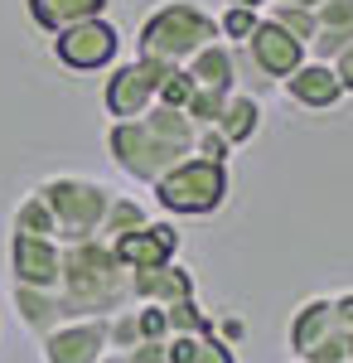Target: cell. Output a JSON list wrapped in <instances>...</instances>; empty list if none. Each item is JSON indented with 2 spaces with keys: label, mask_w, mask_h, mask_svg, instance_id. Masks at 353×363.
Instances as JSON below:
<instances>
[{
  "label": "cell",
  "mask_w": 353,
  "mask_h": 363,
  "mask_svg": "<svg viewBox=\"0 0 353 363\" xmlns=\"http://www.w3.org/2000/svg\"><path fill=\"white\" fill-rule=\"evenodd\" d=\"M267 20H276L286 34H296L300 44L315 39V10H300V5H281V0H271V5H267Z\"/></svg>",
  "instance_id": "d4e9b609"
},
{
  "label": "cell",
  "mask_w": 353,
  "mask_h": 363,
  "mask_svg": "<svg viewBox=\"0 0 353 363\" xmlns=\"http://www.w3.org/2000/svg\"><path fill=\"white\" fill-rule=\"evenodd\" d=\"M107 344L116 349V354H126V349H136V344H145V339H140L136 306H126V310H116V315H107Z\"/></svg>",
  "instance_id": "484cf974"
},
{
  "label": "cell",
  "mask_w": 353,
  "mask_h": 363,
  "mask_svg": "<svg viewBox=\"0 0 353 363\" xmlns=\"http://www.w3.org/2000/svg\"><path fill=\"white\" fill-rule=\"evenodd\" d=\"M349 44H353V0H325V5H315V39L305 44L310 58L334 63Z\"/></svg>",
  "instance_id": "9a60e30c"
},
{
  "label": "cell",
  "mask_w": 353,
  "mask_h": 363,
  "mask_svg": "<svg viewBox=\"0 0 353 363\" xmlns=\"http://www.w3.org/2000/svg\"><path fill=\"white\" fill-rule=\"evenodd\" d=\"M281 87H286V97L296 107H305V112H329V107H339L349 97L344 83H339V73H334V63H320V58H305Z\"/></svg>",
  "instance_id": "4fadbf2b"
},
{
  "label": "cell",
  "mask_w": 353,
  "mask_h": 363,
  "mask_svg": "<svg viewBox=\"0 0 353 363\" xmlns=\"http://www.w3.org/2000/svg\"><path fill=\"white\" fill-rule=\"evenodd\" d=\"M194 136H198V126L189 116L155 102L136 121H111L107 150H111V160L121 165V174H131L136 184H155L164 169H174L179 160L194 155Z\"/></svg>",
  "instance_id": "6da1fadb"
},
{
  "label": "cell",
  "mask_w": 353,
  "mask_h": 363,
  "mask_svg": "<svg viewBox=\"0 0 353 363\" xmlns=\"http://www.w3.org/2000/svg\"><path fill=\"white\" fill-rule=\"evenodd\" d=\"M169 68H179V63H160V58H140V54H136V63L111 68L107 87H102L107 116L111 121H136V116H145L160 102V83L169 78Z\"/></svg>",
  "instance_id": "8992f818"
},
{
  "label": "cell",
  "mask_w": 353,
  "mask_h": 363,
  "mask_svg": "<svg viewBox=\"0 0 353 363\" xmlns=\"http://www.w3.org/2000/svg\"><path fill=\"white\" fill-rule=\"evenodd\" d=\"M111 252H116V262L126 267V272H150V267H164V262H174V252H179V233L174 223H150L136 228V233H121V238H111Z\"/></svg>",
  "instance_id": "7c38bea8"
},
{
  "label": "cell",
  "mask_w": 353,
  "mask_h": 363,
  "mask_svg": "<svg viewBox=\"0 0 353 363\" xmlns=\"http://www.w3.org/2000/svg\"><path fill=\"white\" fill-rule=\"evenodd\" d=\"M150 223V213H145V203H136V199H121V194H111V208H107V218H102V233L97 238H121V233H136V228Z\"/></svg>",
  "instance_id": "44dd1931"
},
{
  "label": "cell",
  "mask_w": 353,
  "mask_h": 363,
  "mask_svg": "<svg viewBox=\"0 0 353 363\" xmlns=\"http://www.w3.org/2000/svg\"><path fill=\"white\" fill-rule=\"evenodd\" d=\"M150 189H155V199H160L164 213L208 218V213H218V208L228 203V194H232V174H228V165H213V160L189 155V160H179L174 169H164Z\"/></svg>",
  "instance_id": "277c9868"
},
{
  "label": "cell",
  "mask_w": 353,
  "mask_h": 363,
  "mask_svg": "<svg viewBox=\"0 0 353 363\" xmlns=\"http://www.w3.org/2000/svg\"><path fill=\"white\" fill-rule=\"evenodd\" d=\"M257 126H262L257 97H252V92H232L228 107H223V116H218V131L232 140V150H237V145H247V140L257 136Z\"/></svg>",
  "instance_id": "d6986e66"
},
{
  "label": "cell",
  "mask_w": 353,
  "mask_h": 363,
  "mask_svg": "<svg viewBox=\"0 0 353 363\" xmlns=\"http://www.w3.org/2000/svg\"><path fill=\"white\" fill-rule=\"evenodd\" d=\"M44 349V363H102L111 354L107 344V320H68V325H58L54 335L39 339Z\"/></svg>",
  "instance_id": "30bf717a"
},
{
  "label": "cell",
  "mask_w": 353,
  "mask_h": 363,
  "mask_svg": "<svg viewBox=\"0 0 353 363\" xmlns=\"http://www.w3.org/2000/svg\"><path fill=\"white\" fill-rule=\"evenodd\" d=\"M10 238H54V242H58L54 208H49L39 194H25V199H20V208H15V218H10Z\"/></svg>",
  "instance_id": "ffe728a7"
},
{
  "label": "cell",
  "mask_w": 353,
  "mask_h": 363,
  "mask_svg": "<svg viewBox=\"0 0 353 363\" xmlns=\"http://www.w3.org/2000/svg\"><path fill=\"white\" fill-rule=\"evenodd\" d=\"M291 349L300 363H344L349 359V330L339 325L334 301H305L291 320Z\"/></svg>",
  "instance_id": "52a82bcc"
},
{
  "label": "cell",
  "mask_w": 353,
  "mask_h": 363,
  "mask_svg": "<svg viewBox=\"0 0 353 363\" xmlns=\"http://www.w3.org/2000/svg\"><path fill=\"white\" fill-rule=\"evenodd\" d=\"M228 5H247V10H262V15H267V5H271V0H228Z\"/></svg>",
  "instance_id": "e575fe53"
},
{
  "label": "cell",
  "mask_w": 353,
  "mask_h": 363,
  "mask_svg": "<svg viewBox=\"0 0 353 363\" xmlns=\"http://www.w3.org/2000/svg\"><path fill=\"white\" fill-rule=\"evenodd\" d=\"M121 359L126 363H169V354H164V344H136V349H126Z\"/></svg>",
  "instance_id": "1f68e13d"
},
{
  "label": "cell",
  "mask_w": 353,
  "mask_h": 363,
  "mask_svg": "<svg viewBox=\"0 0 353 363\" xmlns=\"http://www.w3.org/2000/svg\"><path fill=\"white\" fill-rule=\"evenodd\" d=\"M223 39L218 34V15H208L203 5L194 0H164L160 10L145 15L136 39V54L140 58H160V63H189L203 44Z\"/></svg>",
  "instance_id": "3957f363"
},
{
  "label": "cell",
  "mask_w": 353,
  "mask_h": 363,
  "mask_svg": "<svg viewBox=\"0 0 353 363\" xmlns=\"http://www.w3.org/2000/svg\"><path fill=\"white\" fill-rule=\"evenodd\" d=\"M305 58H310V49L300 44L296 34H286L276 20H267V15H262L257 34H252L242 49H237V73L247 68V73H257L262 83H286V78L296 73Z\"/></svg>",
  "instance_id": "ba28073f"
},
{
  "label": "cell",
  "mask_w": 353,
  "mask_h": 363,
  "mask_svg": "<svg viewBox=\"0 0 353 363\" xmlns=\"http://www.w3.org/2000/svg\"><path fill=\"white\" fill-rule=\"evenodd\" d=\"M344 363H353V359H344Z\"/></svg>",
  "instance_id": "74e56055"
},
{
  "label": "cell",
  "mask_w": 353,
  "mask_h": 363,
  "mask_svg": "<svg viewBox=\"0 0 353 363\" xmlns=\"http://www.w3.org/2000/svg\"><path fill=\"white\" fill-rule=\"evenodd\" d=\"M194 155H198V160H213V165H228V160H232V140L223 136L218 126H198V136H194Z\"/></svg>",
  "instance_id": "83f0119b"
},
{
  "label": "cell",
  "mask_w": 353,
  "mask_h": 363,
  "mask_svg": "<svg viewBox=\"0 0 353 363\" xmlns=\"http://www.w3.org/2000/svg\"><path fill=\"white\" fill-rule=\"evenodd\" d=\"M189 296H198V281L179 262H164V267H150V272H131V301L136 306H174V301H189Z\"/></svg>",
  "instance_id": "5bb4252c"
},
{
  "label": "cell",
  "mask_w": 353,
  "mask_h": 363,
  "mask_svg": "<svg viewBox=\"0 0 353 363\" xmlns=\"http://www.w3.org/2000/svg\"><path fill=\"white\" fill-rule=\"evenodd\" d=\"M184 68H189V78L198 87H223V92H237V49H232L228 39L203 44V49H198Z\"/></svg>",
  "instance_id": "e0dca14e"
},
{
  "label": "cell",
  "mask_w": 353,
  "mask_h": 363,
  "mask_svg": "<svg viewBox=\"0 0 353 363\" xmlns=\"http://www.w3.org/2000/svg\"><path fill=\"white\" fill-rule=\"evenodd\" d=\"M34 194L54 208L58 242H63V247L97 238V233H102V218H107V208H111V189L97 184V179H82V174H54V179H44Z\"/></svg>",
  "instance_id": "5b68a950"
},
{
  "label": "cell",
  "mask_w": 353,
  "mask_h": 363,
  "mask_svg": "<svg viewBox=\"0 0 353 363\" xmlns=\"http://www.w3.org/2000/svg\"><path fill=\"white\" fill-rule=\"evenodd\" d=\"M257 25H262V10H247V5H228V10L218 15V34H223L232 49H242L247 39L257 34Z\"/></svg>",
  "instance_id": "603a6c76"
},
{
  "label": "cell",
  "mask_w": 353,
  "mask_h": 363,
  "mask_svg": "<svg viewBox=\"0 0 353 363\" xmlns=\"http://www.w3.org/2000/svg\"><path fill=\"white\" fill-rule=\"evenodd\" d=\"M334 315H339V325H344V330H353V291L334 296Z\"/></svg>",
  "instance_id": "836d02e7"
},
{
  "label": "cell",
  "mask_w": 353,
  "mask_h": 363,
  "mask_svg": "<svg viewBox=\"0 0 353 363\" xmlns=\"http://www.w3.org/2000/svg\"><path fill=\"white\" fill-rule=\"evenodd\" d=\"M228 97H232V92H223V87H194L184 116H189L194 126H218V116H223V107H228Z\"/></svg>",
  "instance_id": "cb8c5ba5"
},
{
  "label": "cell",
  "mask_w": 353,
  "mask_h": 363,
  "mask_svg": "<svg viewBox=\"0 0 353 363\" xmlns=\"http://www.w3.org/2000/svg\"><path fill=\"white\" fill-rule=\"evenodd\" d=\"M334 73H339V83H344V92H353V44L344 49V54L334 58Z\"/></svg>",
  "instance_id": "d6a6232c"
},
{
  "label": "cell",
  "mask_w": 353,
  "mask_h": 363,
  "mask_svg": "<svg viewBox=\"0 0 353 363\" xmlns=\"http://www.w3.org/2000/svg\"><path fill=\"white\" fill-rule=\"evenodd\" d=\"M116 54H121V29L111 25L107 15L54 34V58L63 68H73V73H102V68L116 63Z\"/></svg>",
  "instance_id": "9c48e42d"
},
{
  "label": "cell",
  "mask_w": 353,
  "mask_h": 363,
  "mask_svg": "<svg viewBox=\"0 0 353 363\" xmlns=\"http://www.w3.org/2000/svg\"><path fill=\"white\" fill-rule=\"evenodd\" d=\"M164 320H169V335H208V330H213V315H203L198 296L164 306Z\"/></svg>",
  "instance_id": "7402d4cb"
},
{
  "label": "cell",
  "mask_w": 353,
  "mask_h": 363,
  "mask_svg": "<svg viewBox=\"0 0 353 363\" xmlns=\"http://www.w3.org/2000/svg\"><path fill=\"white\" fill-rule=\"evenodd\" d=\"M213 335L223 339V344H232V349H237V344L247 339V320H237V315H228V320H213Z\"/></svg>",
  "instance_id": "4dcf8cb0"
},
{
  "label": "cell",
  "mask_w": 353,
  "mask_h": 363,
  "mask_svg": "<svg viewBox=\"0 0 353 363\" xmlns=\"http://www.w3.org/2000/svg\"><path fill=\"white\" fill-rule=\"evenodd\" d=\"M194 78H189V68L179 63V68H169V78L160 83V107H174V112H184L189 107V97H194Z\"/></svg>",
  "instance_id": "4316f807"
},
{
  "label": "cell",
  "mask_w": 353,
  "mask_h": 363,
  "mask_svg": "<svg viewBox=\"0 0 353 363\" xmlns=\"http://www.w3.org/2000/svg\"><path fill=\"white\" fill-rule=\"evenodd\" d=\"M194 363H237V349H232V344H223V339H218L213 330H208V335H198Z\"/></svg>",
  "instance_id": "f546056e"
},
{
  "label": "cell",
  "mask_w": 353,
  "mask_h": 363,
  "mask_svg": "<svg viewBox=\"0 0 353 363\" xmlns=\"http://www.w3.org/2000/svg\"><path fill=\"white\" fill-rule=\"evenodd\" d=\"M25 5H29V20L54 39V34H63L68 25H82V20L107 15L111 0H25Z\"/></svg>",
  "instance_id": "ac0fdd59"
},
{
  "label": "cell",
  "mask_w": 353,
  "mask_h": 363,
  "mask_svg": "<svg viewBox=\"0 0 353 363\" xmlns=\"http://www.w3.org/2000/svg\"><path fill=\"white\" fill-rule=\"evenodd\" d=\"M63 301L73 306L78 320H107L116 310L136 306L131 301V272L116 262L107 238H87L63 247V281H58Z\"/></svg>",
  "instance_id": "7a4b0ae2"
},
{
  "label": "cell",
  "mask_w": 353,
  "mask_h": 363,
  "mask_svg": "<svg viewBox=\"0 0 353 363\" xmlns=\"http://www.w3.org/2000/svg\"><path fill=\"white\" fill-rule=\"evenodd\" d=\"M10 272H15V286L58 291V281H63V242H54V238H10Z\"/></svg>",
  "instance_id": "8fae6325"
},
{
  "label": "cell",
  "mask_w": 353,
  "mask_h": 363,
  "mask_svg": "<svg viewBox=\"0 0 353 363\" xmlns=\"http://www.w3.org/2000/svg\"><path fill=\"white\" fill-rule=\"evenodd\" d=\"M15 315H20V325L29 335H39V339L54 335L68 320H78L73 306L63 301V291H39V286H15Z\"/></svg>",
  "instance_id": "2e32d148"
},
{
  "label": "cell",
  "mask_w": 353,
  "mask_h": 363,
  "mask_svg": "<svg viewBox=\"0 0 353 363\" xmlns=\"http://www.w3.org/2000/svg\"><path fill=\"white\" fill-rule=\"evenodd\" d=\"M136 320H140V339H145V344H164V339H169L164 306H136Z\"/></svg>",
  "instance_id": "f1b7e54d"
},
{
  "label": "cell",
  "mask_w": 353,
  "mask_h": 363,
  "mask_svg": "<svg viewBox=\"0 0 353 363\" xmlns=\"http://www.w3.org/2000/svg\"><path fill=\"white\" fill-rule=\"evenodd\" d=\"M102 363H126V359H121V354H116V349H111V354H107V359H102Z\"/></svg>",
  "instance_id": "8d00e7d4"
},
{
  "label": "cell",
  "mask_w": 353,
  "mask_h": 363,
  "mask_svg": "<svg viewBox=\"0 0 353 363\" xmlns=\"http://www.w3.org/2000/svg\"><path fill=\"white\" fill-rule=\"evenodd\" d=\"M281 5H300V10H315V5H325V0H281Z\"/></svg>",
  "instance_id": "d590c367"
}]
</instances>
